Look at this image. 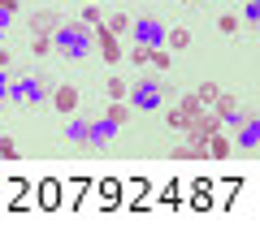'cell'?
Segmentation results:
<instances>
[{
  "label": "cell",
  "instance_id": "cell-19",
  "mask_svg": "<svg viewBox=\"0 0 260 229\" xmlns=\"http://www.w3.org/2000/svg\"><path fill=\"white\" fill-rule=\"evenodd\" d=\"M165 44H174V52H182V48L191 44V30H182V26H174V30H165Z\"/></svg>",
  "mask_w": 260,
  "mask_h": 229
},
{
  "label": "cell",
  "instance_id": "cell-4",
  "mask_svg": "<svg viewBox=\"0 0 260 229\" xmlns=\"http://www.w3.org/2000/svg\"><path fill=\"white\" fill-rule=\"evenodd\" d=\"M48 91H52V87H48L44 78H35V73H26V78L9 83V100H13V104H39Z\"/></svg>",
  "mask_w": 260,
  "mask_h": 229
},
{
  "label": "cell",
  "instance_id": "cell-24",
  "mask_svg": "<svg viewBox=\"0 0 260 229\" xmlns=\"http://www.w3.org/2000/svg\"><path fill=\"white\" fill-rule=\"evenodd\" d=\"M178 108H182V112H186V117H195V112L204 108V104L195 100V91H191V95H182V100H178Z\"/></svg>",
  "mask_w": 260,
  "mask_h": 229
},
{
  "label": "cell",
  "instance_id": "cell-18",
  "mask_svg": "<svg viewBox=\"0 0 260 229\" xmlns=\"http://www.w3.org/2000/svg\"><path fill=\"white\" fill-rule=\"evenodd\" d=\"M234 190H239V182H221V186L213 190V208H225V203L234 199Z\"/></svg>",
  "mask_w": 260,
  "mask_h": 229
},
{
  "label": "cell",
  "instance_id": "cell-15",
  "mask_svg": "<svg viewBox=\"0 0 260 229\" xmlns=\"http://www.w3.org/2000/svg\"><path fill=\"white\" fill-rule=\"evenodd\" d=\"M83 195H87V182H70V186H61V203H65V208H78V203H83Z\"/></svg>",
  "mask_w": 260,
  "mask_h": 229
},
{
  "label": "cell",
  "instance_id": "cell-29",
  "mask_svg": "<svg viewBox=\"0 0 260 229\" xmlns=\"http://www.w3.org/2000/svg\"><path fill=\"white\" fill-rule=\"evenodd\" d=\"M0 156L13 160V156H18V143H13V138H0Z\"/></svg>",
  "mask_w": 260,
  "mask_h": 229
},
{
  "label": "cell",
  "instance_id": "cell-7",
  "mask_svg": "<svg viewBox=\"0 0 260 229\" xmlns=\"http://www.w3.org/2000/svg\"><path fill=\"white\" fill-rule=\"evenodd\" d=\"M91 44H95V48H100V52H104V61H109V65H117V61H121L117 35H113V30L104 26V22H100V26H95V30H91Z\"/></svg>",
  "mask_w": 260,
  "mask_h": 229
},
{
  "label": "cell",
  "instance_id": "cell-10",
  "mask_svg": "<svg viewBox=\"0 0 260 229\" xmlns=\"http://www.w3.org/2000/svg\"><path fill=\"white\" fill-rule=\"evenodd\" d=\"M95 199H100V208H121V182H95Z\"/></svg>",
  "mask_w": 260,
  "mask_h": 229
},
{
  "label": "cell",
  "instance_id": "cell-33",
  "mask_svg": "<svg viewBox=\"0 0 260 229\" xmlns=\"http://www.w3.org/2000/svg\"><path fill=\"white\" fill-rule=\"evenodd\" d=\"M0 100H9V73L0 69Z\"/></svg>",
  "mask_w": 260,
  "mask_h": 229
},
{
  "label": "cell",
  "instance_id": "cell-34",
  "mask_svg": "<svg viewBox=\"0 0 260 229\" xmlns=\"http://www.w3.org/2000/svg\"><path fill=\"white\" fill-rule=\"evenodd\" d=\"M0 69H9V48H0Z\"/></svg>",
  "mask_w": 260,
  "mask_h": 229
},
{
  "label": "cell",
  "instance_id": "cell-25",
  "mask_svg": "<svg viewBox=\"0 0 260 229\" xmlns=\"http://www.w3.org/2000/svg\"><path fill=\"white\" fill-rule=\"evenodd\" d=\"M48 48H52V35H30V52L35 56H44Z\"/></svg>",
  "mask_w": 260,
  "mask_h": 229
},
{
  "label": "cell",
  "instance_id": "cell-3",
  "mask_svg": "<svg viewBox=\"0 0 260 229\" xmlns=\"http://www.w3.org/2000/svg\"><path fill=\"white\" fill-rule=\"evenodd\" d=\"M217 130H221V117H217L213 108H200L195 112L191 121H186V143H200V147H208V134H217Z\"/></svg>",
  "mask_w": 260,
  "mask_h": 229
},
{
  "label": "cell",
  "instance_id": "cell-31",
  "mask_svg": "<svg viewBox=\"0 0 260 229\" xmlns=\"http://www.w3.org/2000/svg\"><path fill=\"white\" fill-rule=\"evenodd\" d=\"M243 18H247V22H260V5H256V0H247V5H243Z\"/></svg>",
  "mask_w": 260,
  "mask_h": 229
},
{
  "label": "cell",
  "instance_id": "cell-16",
  "mask_svg": "<svg viewBox=\"0 0 260 229\" xmlns=\"http://www.w3.org/2000/svg\"><path fill=\"white\" fill-rule=\"evenodd\" d=\"M126 195H130V208L139 212L143 199H148V182H143V177H139V182H126Z\"/></svg>",
  "mask_w": 260,
  "mask_h": 229
},
{
  "label": "cell",
  "instance_id": "cell-17",
  "mask_svg": "<svg viewBox=\"0 0 260 229\" xmlns=\"http://www.w3.org/2000/svg\"><path fill=\"white\" fill-rule=\"evenodd\" d=\"M87 126H91L87 117H74L70 126H65V138H70V143H87Z\"/></svg>",
  "mask_w": 260,
  "mask_h": 229
},
{
  "label": "cell",
  "instance_id": "cell-30",
  "mask_svg": "<svg viewBox=\"0 0 260 229\" xmlns=\"http://www.w3.org/2000/svg\"><path fill=\"white\" fill-rule=\"evenodd\" d=\"M148 56H152V48H139V44H135V52H130V61H135V65H148Z\"/></svg>",
  "mask_w": 260,
  "mask_h": 229
},
{
  "label": "cell",
  "instance_id": "cell-14",
  "mask_svg": "<svg viewBox=\"0 0 260 229\" xmlns=\"http://www.w3.org/2000/svg\"><path fill=\"white\" fill-rule=\"evenodd\" d=\"M39 208H61V182H39Z\"/></svg>",
  "mask_w": 260,
  "mask_h": 229
},
{
  "label": "cell",
  "instance_id": "cell-26",
  "mask_svg": "<svg viewBox=\"0 0 260 229\" xmlns=\"http://www.w3.org/2000/svg\"><path fill=\"white\" fill-rule=\"evenodd\" d=\"M126 91L130 87L121 83V78H109V100H126Z\"/></svg>",
  "mask_w": 260,
  "mask_h": 229
},
{
  "label": "cell",
  "instance_id": "cell-11",
  "mask_svg": "<svg viewBox=\"0 0 260 229\" xmlns=\"http://www.w3.org/2000/svg\"><path fill=\"white\" fill-rule=\"evenodd\" d=\"M61 22H65V18H61V13H52V9H48V13H35V18H30V35H52Z\"/></svg>",
  "mask_w": 260,
  "mask_h": 229
},
{
  "label": "cell",
  "instance_id": "cell-27",
  "mask_svg": "<svg viewBox=\"0 0 260 229\" xmlns=\"http://www.w3.org/2000/svg\"><path fill=\"white\" fill-rule=\"evenodd\" d=\"M148 61L156 65V69H169V52H165V48H152V56H148Z\"/></svg>",
  "mask_w": 260,
  "mask_h": 229
},
{
  "label": "cell",
  "instance_id": "cell-32",
  "mask_svg": "<svg viewBox=\"0 0 260 229\" xmlns=\"http://www.w3.org/2000/svg\"><path fill=\"white\" fill-rule=\"evenodd\" d=\"M160 199H165V203H178V186H174V182H169V186H165V190H160Z\"/></svg>",
  "mask_w": 260,
  "mask_h": 229
},
{
  "label": "cell",
  "instance_id": "cell-23",
  "mask_svg": "<svg viewBox=\"0 0 260 229\" xmlns=\"http://www.w3.org/2000/svg\"><path fill=\"white\" fill-rule=\"evenodd\" d=\"M83 22H87V26H100V22H104V9H100V5H95V0H91V5H87Z\"/></svg>",
  "mask_w": 260,
  "mask_h": 229
},
{
  "label": "cell",
  "instance_id": "cell-22",
  "mask_svg": "<svg viewBox=\"0 0 260 229\" xmlns=\"http://www.w3.org/2000/svg\"><path fill=\"white\" fill-rule=\"evenodd\" d=\"M104 117H109V121H117V126H121V121L130 117V108H126V104H121V100H113V104H109V112H104Z\"/></svg>",
  "mask_w": 260,
  "mask_h": 229
},
{
  "label": "cell",
  "instance_id": "cell-13",
  "mask_svg": "<svg viewBox=\"0 0 260 229\" xmlns=\"http://www.w3.org/2000/svg\"><path fill=\"white\" fill-rule=\"evenodd\" d=\"M230 151H234V143L221 134V130H217V134H208V156H213V160H225Z\"/></svg>",
  "mask_w": 260,
  "mask_h": 229
},
{
  "label": "cell",
  "instance_id": "cell-21",
  "mask_svg": "<svg viewBox=\"0 0 260 229\" xmlns=\"http://www.w3.org/2000/svg\"><path fill=\"white\" fill-rule=\"evenodd\" d=\"M195 100L204 104V108H213V100H217V87H213V83H204V87H195Z\"/></svg>",
  "mask_w": 260,
  "mask_h": 229
},
{
  "label": "cell",
  "instance_id": "cell-1",
  "mask_svg": "<svg viewBox=\"0 0 260 229\" xmlns=\"http://www.w3.org/2000/svg\"><path fill=\"white\" fill-rule=\"evenodd\" d=\"M52 48L65 56V61H83L87 52H91V26L87 22H61V26L52 30Z\"/></svg>",
  "mask_w": 260,
  "mask_h": 229
},
{
  "label": "cell",
  "instance_id": "cell-5",
  "mask_svg": "<svg viewBox=\"0 0 260 229\" xmlns=\"http://www.w3.org/2000/svg\"><path fill=\"white\" fill-rule=\"evenodd\" d=\"M213 112L221 117V126H234V130H239L243 121L251 117V112L243 108V100H239V95H225V91H217V100H213Z\"/></svg>",
  "mask_w": 260,
  "mask_h": 229
},
{
  "label": "cell",
  "instance_id": "cell-6",
  "mask_svg": "<svg viewBox=\"0 0 260 229\" xmlns=\"http://www.w3.org/2000/svg\"><path fill=\"white\" fill-rule=\"evenodd\" d=\"M130 35H135L139 48H165V26H160L156 18H139L135 26H130Z\"/></svg>",
  "mask_w": 260,
  "mask_h": 229
},
{
  "label": "cell",
  "instance_id": "cell-36",
  "mask_svg": "<svg viewBox=\"0 0 260 229\" xmlns=\"http://www.w3.org/2000/svg\"><path fill=\"white\" fill-rule=\"evenodd\" d=\"M182 5H200V0H182Z\"/></svg>",
  "mask_w": 260,
  "mask_h": 229
},
{
  "label": "cell",
  "instance_id": "cell-37",
  "mask_svg": "<svg viewBox=\"0 0 260 229\" xmlns=\"http://www.w3.org/2000/svg\"><path fill=\"white\" fill-rule=\"evenodd\" d=\"M0 35H5V26H0Z\"/></svg>",
  "mask_w": 260,
  "mask_h": 229
},
{
  "label": "cell",
  "instance_id": "cell-28",
  "mask_svg": "<svg viewBox=\"0 0 260 229\" xmlns=\"http://www.w3.org/2000/svg\"><path fill=\"white\" fill-rule=\"evenodd\" d=\"M217 26H221L225 35H234V30H239V18H234V13H221V22H217Z\"/></svg>",
  "mask_w": 260,
  "mask_h": 229
},
{
  "label": "cell",
  "instance_id": "cell-2",
  "mask_svg": "<svg viewBox=\"0 0 260 229\" xmlns=\"http://www.w3.org/2000/svg\"><path fill=\"white\" fill-rule=\"evenodd\" d=\"M126 100L139 112H156L160 104H165V83H160V78H139V83L126 91Z\"/></svg>",
  "mask_w": 260,
  "mask_h": 229
},
{
  "label": "cell",
  "instance_id": "cell-12",
  "mask_svg": "<svg viewBox=\"0 0 260 229\" xmlns=\"http://www.w3.org/2000/svg\"><path fill=\"white\" fill-rule=\"evenodd\" d=\"M52 108L70 117V112L78 108V91H74V87H56V91H52Z\"/></svg>",
  "mask_w": 260,
  "mask_h": 229
},
{
  "label": "cell",
  "instance_id": "cell-8",
  "mask_svg": "<svg viewBox=\"0 0 260 229\" xmlns=\"http://www.w3.org/2000/svg\"><path fill=\"white\" fill-rule=\"evenodd\" d=\"M113 134H117V121H109V117H95L91 126H87V143L91 147H109Z\"/></svg>",
  "mask_w": 260,
  "mask_h": 229
},
{
  "label": "cell",
  "instance_id": "cell-20",
  "mask_svg": "<svg viewBox=\"0 0 260 229\" xmlns=\"http://www.w3.org/2000/svg\"><path fill=\"white\" fill-rule=\"evenodd\" d=\"M104 26H109V30H113V35H130V26H135V22H130V18H126V13H113V18H109V22H104Z\"/></svg>",
  "mask_w": 260,
  "mask_h": 229
},
{
  "label": "cell",
  "instance_id": "cell-9",
  "mask_svg": "<svg viewBox=\"0 0 260 229\" xmlns=\"http://www.w3.org/2000/svg\"><path fill=\"white\" fill-rule=\"evenodd\" d=\"M234 134H239V143H234V147H243V151H256V147H260V121H256V112H251V117L243 121Z\"/></svg>",
  "mask_w": 260,
  "mask_h": 229
},
{
  "label": "cell",
  "instance_id": "cell-35",
  "mask_svg": "<svg viewBox=\"0 0 260 229\" xmlns=\"http://www.w3.org/2000/svg\"><path fill=\"white\" fill-rule=\"evenodd\" d=\"M0 9H9V13H13V9H18V0H0Z\"/></svg>",
  "mask_w": 260,
  "mask_h": 229
}]
</instances>
